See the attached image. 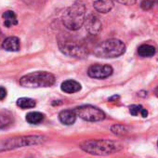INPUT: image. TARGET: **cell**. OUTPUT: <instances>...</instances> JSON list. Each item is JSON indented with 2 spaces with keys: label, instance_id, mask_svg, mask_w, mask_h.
<instances>
[{
  "label": "cell",
  "instance_id": "obj_1",
  "mask_svg": "<svg viewBox=\"0 0 158 158\" xmlns=\"http://www.w3.org/2000/svg\"><path fill=\"white\" fill-rule=\"evenodd\" d=\"M86 18V7L84 3L77 1L64 10L61 16V22L67 29L76 31L85 23Z\"/></svg>",
  "mask_w": 158,
  "mask_h": 158
},
{
  "label": "cell",
  "instance_id": "obj_2",
  "mask_svg": "<svg viewBox=\"0 0 158 158\" xmlns=\"http://www.w3.org/2000/svg\"><path fill=\"white\" fill-rule=\"evenodd\" d=\"M80 148L93 155H108L123 149L121 143L109 139H90L83 142Z\"/></svg>",
  "mask_w": 158,
  "mask_h": 158
},
{
  "label": "cell",
  "instance_id": "obj_3",
  "mask_svg": "<svg viewBox=\"0 0 158 158\" xmlns=\"http://www.w3.org/2000/svg\"><path fill=\"white\" fill-rule=\"evenodd\" d=\"M55 76L48 72H34L23 75L20 79L21 86L28 89L48 88L54 85Z\"/></svg>",
  "mask_w": 158,
  "mask_h": 158
},
{
  "label": "cell",
  "instance_id": "obj_4",
  "mask_svg": "<svg viewBox=\"0 0 158 158\" xmlns=\"http://www.w3.org/2000/svg\"><path fill=\"white\" fill-rule=\"evenodd\" d=\"M126 51V45L119 39L111 38L100 43L94 48V55L98 58L110 59L123 55Z\"/></svg>",
  "mask_w": 158,
  "mask_h": 158
},
{
  "label": "cell",
  "instance_id": "obj_5",
  "mask_svg": "<svg viewBox=\"0 0 158 158\" xmlns=\"http://www.w3.org/2000/svg\"><path fill=\"white\" fill-rule=\"evenodd\" d=\"M45 140H46V138L40 135H30V136L10 138V139L0 141V152L14 150L17 148H22V147H26V146L38 145V144L43 143Z\"/></svg>",
  "mask_w": 158,
  "mask_h": 158
},
{
  "label": "cell",
  "instance_id": "obj_6",
  "mask_svg": "<svg viewBox=\"0 0 158 158\" xmlns=\"http://www.w3.org/2000/svg\"><path fill=\"white\" fill-rule=\"evenodd\" d=\"M76 116L89 122H99L105 118V114L99 108L92 105H82L74 110Z\"/></svg>",
  "mask_w": 158,
  "mask_h": 158
},
{
  "label": "cell",
  "instance_id": "obj_7",
  "mask_svg": "<svg viewBox=\"0 0 158 158\" xmlns=\"http://www.w3.org/2000/svg\"><path fill=\"white\" fill-rule=\"evenodd\" d=\"M59 48L64 55L73 58H84L88 54V50L83 45L72 41H60Z\"/></svg>",
  "mask_w": 158,
  "mask_h": 158
},
{
  "label": "cell",
  "instance_id": "obj_8",
  "mask_svg": "<svg viewBox=\"0 0 158 158\" xmlns=\"http://www.w3.org/2000/svg\"><path fill=\"white\" fill-rule=\"evenodd\" d=\"M113 68L108 64H94L88 70L89 76L96 79H104L113 74Z\"/></svg>",
  "mask_w": 158,
  "mask_h": 158
},
{
  "label": "cell",
  "instance_id": "obj_9",
  "mask_svg": "<svg viewBox=\"0 0 158 158\" xmlns=\"http://www.w3.org/2000/svg\"><path fill=\"white\" fill-rule=\"evenodd\" d=\"M87 31L90 35L98 34L102 29V22L96 14H90L86 18L85 23Z\"/></svg>",
  "mask_w": 158,
  "mask_h": 158
},
{
  "label": "cell",
  "instance_id": "obj_10",
  "mask_svg": "<svg viewBox=\"0 0 158 158\" xmlns=\"http://www.w3.org/2000/svg\"><path fill=\"white\" fill-rule=\"evenodd\" d=\"M20 48V39L17 36H10L6 38L2 43V48L7 51H19Z\"/></svg>",
  "mask_w": 158,
  "mask_h": 158
},
{
  "label": "cell",
  "instance_id": "obj_11",
  "mask_svg": "<svg viewBox=\"0 0 158 158\" xmlns=\"http://www.w3.org/2000/svg\"><path fill=\"white\" fill-rule=\"evenodd\" d=\"M60 89L63 92L72 94V93H76L81 89V85L79 84L75 80H66L61 83Z\"/></svg>",
  "mask_w": 158,
  "mask_h": 158
},
{
  "label": "cell",
  "instance_id": "obj_12",
  "mask_svg": "<svg viewBox=\"0 0 158 158\" xmlns=\"http://www.w3.org/2000/svg\"><path fill=\"white\" fill-rule=\"evenodd\" d=\"M94 9L101 13H107L114 8L113 0H97L93 3Z\"/></svg>",
  "mask_w": 158,
  "mask_h": 158
},
{
  "label": "cell",
  "instance_id": "obj_13",
  "mask_svg": "<svg viewBox=\"0 0 158 158\" xmlns=\"http://www.w3.org/2000/svg\"><path fill=\"white\" fill-rule=\"evenodd\" d=\"M76 114L73 110H64L61 111L59 114V119L60 121L66 126L73 125L75 120H76Z\"/></svg>",
  "mask_w": 158,
  "mask_h": 158
},
{
  "label": "cell",
  "instance_id": "obj_14",
  "mask_svg": "<svg viewBox=\"0 0 158 158\" xmlns=\"http://www.w3.org/2000/svg\"><path fill=\"white\" fill-rule=\"evenodd\" d=\"M13 121V114L7 110L0 112V129L11 126Z\"/></svg>",
  "mask_w": 158,
  "mask_h": 158
},
{
  "label": "cell",
  "instance_id": "obj_15",
  "mask_svg": "<svg viewBox=\"0 0 158 158\" xmlns=\"http://www.w3.org/2000/svg\"><path fill=\"white\" fill-rule=\"evenodd\" d=\"M156 53V49L153 46L149 44H143L139 47L138 48V54L139 56L142 58H150L152 57Z\"/></svg>",
  "mask_w": 158,
  "mask_h": 158
},
{
  "label": "cell",
  "instance_id": "obj_16",
  "mask_svg": "<svg viewBox=\"0 0 158 158\" xmlns=\"http://www.w3.org/2000/svg\"><path fill=\"white\" fill-rule=\"evenodd\" d=\"M2 18L4 20V25L8 28L18 24L17 16L14 13V11H12V10H8V11L4 12L2 15Z\"/></svg>",
  "mask_w": 158,
  "mask_h": 158
},
{
  "label": "cell",
  "instance_id": "obj_17",
  "mask_svg": "<svg viewBox=\"0 0 158 158\" xmlns=\"http://www.w3.org/2000/svg\"><path fill=\"white\" fill-rule=\"evenodd\" d=\"M45 118V115L39 112H31L26 114V121L32 125L40 124Z\"/></svg>",
  "mask_w": 158,
  "mask_h": 158
},
{
  "label": "cell",
  "instance_id": "obj_18",
  "mask_svg": "<svg viewBox=\"0 0 158 158\" xmlns=\"http://www.w3.org/2000/svg\"><path fill=\"white\" fill-rule=\"evenodd\" d=\"M129 113L133 115V116H138L140 115L141 117L145 118L148 116V112L146 109H144L141 105H138V104H134L131 105L129 107Z\"/></svg>",
  "mask_w": 158,
  "mask_h": 158
},
{
  "label": "cell",
  "instance_id": "obj_19",
  "mask_svg": "<svg viewBox=\"0 0 158 158\" xmlns=\"http://www.w3.org/2000/svg\"><path fill=\"white\" fill-rule=\"evenodd\" d=\"M17 106L21 109H30L35 106V102L30 98H20L17 101Z\"/></svg>",
  "mask_w": 158,
  "mask_h": 158
},
{
  "label": "cell",
  "instance_id": "obj_20",
  "mask_svg": "<svg viewBox=\"0 0 158 158\" xmlns=\"http://www.w3.org/2000/svg\"><path fill=\"white\" fill-rule=\"evenodd\" d=\"M111 130L114 134L116 135H124L127 133V128L123 125H114L111 127Z\"/></svg>",
  "mask_w": 158,
  "mask_h": 158
},
{
  "label": "cell",
  "instance_id": "obj_21",
  "mask_svg": "<svg viewBox=\"0 0 158 158\" xmlns=\"http://www.w3.org/2000/svg\"><path fill=\"white\" fill-rule=\"evenodd\" d=\"M153 5H154V1H152V0H143L140 3V8L143 10H149L153 7Z\"/></svg>",
  "mask_w": 158,
  "mask_h": 158
},
{
  "label": "cell",
  "instance_id": "obj_22",
  "mask_svg": "<svg viewBox=\"0 0 158 158\" xmlns=\"http://www.w3.org/2000/svg\"><path fill=\"white\" fill-rule=\"evenodd\" d=\"M117 3H120L122 5H126V6H132L136 3L137 0H114Z\"/></svg>",
  "mask_w": 158,
  "mask_h": 158
},
{
  "label": "cell",
  "instance_id": "obj_23",
  "mask_svg": "<svg viewBox=\"0 0 158 158\" xmlns=\"http://www.w3.org/2000/svg\"><path fill=\"white\" fill-rule=\"evenodd\" d=\"M7 97V89L3 87H0V101H3Z\"/></svg>",
  "mask_w": 158,
  "mask_h": 158
},
{
  "label": "cell",
  "instance_id": "obj_24",
  "mask_svg": "<svg viewBox=\"0 0 158 158\" xmlns=\"http://www.w3.org/2000/svg\"><path fill=\"white\" fill-rule=\"evenodd\" d=\"M154 94H155L156 97H158V87L154 89Z\"/></svg>",
  "mask_w": 158,
  "mask_h": 158
},
{
  "label": "cell",
  "instance_id": "obj_25",
  "mask_svg": "<svg viewBox=\"0 0 158 158\" xmlns=\"http://www.w3.org/2000/svg\"><path fill=\"white\" fill-rule=\"evenodd\" d=\"M157 147H158V141H157Z\"/></svg>",
  "mask_w": 158,
  "mask_h": 158
}]
</instances>
